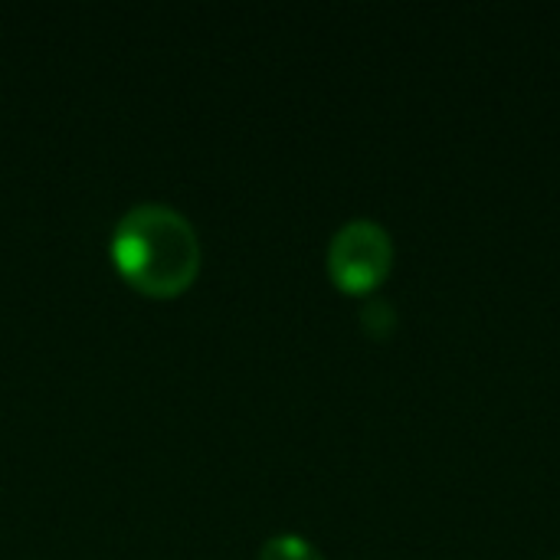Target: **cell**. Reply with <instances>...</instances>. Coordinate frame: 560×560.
Wrapping results in <instances>:
<instances>
[{
    "instance_id": "obj_1",
    "label": "cell",
    "mask_w": 560,
    "mask_h": 560,
    "mask_svg": "<svg viewBox=\"0 0 560 560\" xmlns=\"http://www.w3.org/2000/svg\"><path fill=\"white\" fill-rule=\"evenodd\" d=\"M121 276L148 295L184 292L200 269V240L184 213L167 203L131 207L112 236Z\"/></svg>"
},
{
    "instance_id": "obj_2",
    "label": "cell",
    "mask_w": 560,
    "mask_h": 560,
    "mask_svg": "<svg viewBox=\"0 0 560 560\" xmlns=\"http://www.w3.org/2000/svg\"><path fill=\"white\" fill-rule=\"evenodd\" d=\"M390 262V233L374 220H351L328 243V272L345 292H371L387 279Z\"/></svg>"
},
{
    "instance_id": "obj_3",
    "label": "cell",
    "mask_w": 560,
    "mask_h": 560,
    "mask_svg": "<svg viewBox=\"0 0 560 560\" xmlns=\"http://www.w3.org/2000/svg\"><path fill=\"white\" fill-rule=\"evenodd\" d=\"M259 560H325L322 551L299 535H276L262 545Z\"/></svg>"
},
{
    "instance_id": "obj_4",
    "label": "cell",
    "mask_w": 560,
    "mask_h": 560,
    "mask_svg": "<svg viewBox=\"0 0 560 560\" xmlns=\"http://www.w3.org/2000/svg\"><path fill=\"white\" fill-rule=\"evenodd\" d=\"M361 325H364V331H368L371 338H387V335L397 328V312H394V305H390L387 299H374V302L364 305Z\"/></svg>"
},
{
    "instance_id": "obj_5",
    "label": "cell",
    "mask_w": 560,
    "mask_h": 560,
    "mask_svg": "<svg viewBox=\"0 0 560 560\" xmlns=\"http://www.w3.org/2000/svg\"><path fill=\"white\" fill-rule=\"evenodd\" d=\"M555 560H560V555H558V558H555Z\"/></svg>"
}]
</instances>
